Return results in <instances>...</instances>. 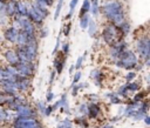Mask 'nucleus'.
<instances>
[{"label": "nucleus", "instance_id": "1", "mask_svg": "<svg viewBox=\"0 0 150 128\" xmlns=\"http://www.w3.org/2000/svg\"><path fill=\"white\" fill-rule=\"evenodd\" d=\"M102 14L107 18V20L118 27L121 23L125 21V15L123 12V5L118 0H109L107 1L102 8H101Z\"/></svg>", "mask_w": 150, "mask_h": 128}, {"label": "nucleus", "instance_id": "2", "mask_svg": "<svg viewBox=\"0 0 150 128\" xmlns=\"http://www.w3.org/2000/svg\"><path fill=\"white\" fill-rule=\"evenodd\" d=\"M102 38H103V41L109 47H112L120 40H123V35L120 32V29L115 25H112L110 22L108 25H105V27L103 28V31H102Z\"/></svg>", "mask_w": 150, "mask_h": 128}, {"label": "nucleus", "instance_id": "3", "mask_svg": "<svg viewBox=\"0 0 150 128\" xmlns=\"http://www.w3.org/2000/svg\"><path fill=\"white\" fill-rule=\"evenodd\" d=\"M115 62H116V65H117L118 67H121V68H123V69L130 70V69H132V68H135V67L137 66L138 59H137L136 54H135L132 50H130V49L127 48L125 50H123V52L120 54V56L117 58V60H116Z\"/></svg>", "mask_w": 150, "mask_h": 128}, {"label": "nucleus", "instance_id": "4", "mask_svg": "<svg viewBox=\"0 0 150 128\" xmlns=\"http://www.w3.org/2000/svg\"><path fill=\"white\" fill-rule=\"evenodd\" d=\"M136 48H137V52L139 54V56L144 60V62L149 63V58H150V40H149V36H142L137 40V43H136Z\"/></svg>", "mask_w": 150, "mask_h": 128}, {"label": "nucleus", "instance_id": "5", "mask_svg": "<svg viewBox=\"0 0 150 128\" xmlns=\"http://www.w3.org/2000/svg\"><path fill=\"white\" fill-rule=\"evenodd\" d=\"M13 67L15 69L16 75H21V76H25V78L32 76L34 74V70H35L34 62H21V61H19Z\"/></svg>", "mask_w": 150, "mask_h": 128}, {"label": "nucleus", "instance_id": "6", "mask_svg": "<svg viewBox=\"0 0 150 128\" xmlns=\"http://www.w3.org/2000/svg\"><path fill=\"white\" fill-rule=\"evenodd\" d=\"M38 126L36 120L32 117H16L14 121V128H36Z\"/></svg>", "mask_w": 150, "mask_h": 128}, {"label": "nucleus", "instance_id": "7", "mask_svg": "<svg viewBox=\"0 0 150 128\" xmlns=\"http://www.w3.org/2000/svg\"><path fill=\"white\" fill-rule=\"evenodd\" d=\"M15 112L18 114V117H32V119H34V116H35L34 109L32 107H29L28 105H26V103H22V105L18 106Z\"/></svg>", "mask_w": 150, "mask_h": 128}, {"label": "nucleus", "instance_id": "8", "mask_svg": "<svg viewBox=\"0 0 150 128\" xmlns=\"http://www.w3.org/2000/svg\"><path fill=\"white\" fill-rule=\"evenodd\" d=\"M13 81L15 82V87L16 90H27L30 86V81L28 78L21 76V75H14L13 76Z\"/></svg>", "mask_w": 150, "mask_h": 128}, {"label": "nucleus", "instance_id": "9", "mask_svg": "<svg viewBox=\"0 0 150 128\" xmlns=\"http://www.w3.org/2000/svg\"><path fill=\"white\" fill-rule=\"evenodd\" d=\"M27 19H28L29 21H32L33 23H36V25H42V22H43V20H45V18H43L33 6L28 7Z\"/></svg>", "mask_w": 150, "mask_h": 128}, {"label": "nucleus", "instance_id": "10", "mask_svg": "<svg viewBox=\"0 0 150 128\" xmlns=\"http://www.w3.org/2000/svg\"><path fill=\"white\" fill-rule=\"evenodd\" d=\"M0 86L2 88L4 92L9 93V94H16V87H15V82L13 81V79H8V80H0Z\"/></svg>", "mask_w": 150, "mask_h": 128}, {"label": "nucleus", "instance_id": "11", "mask_svg": "<svg viewBox=\"0 0 150 128\" xmlns=\"http://www.w3.org/2000/svg\"><path fill=\"white\" fill-rule=\"evenodd\" d=\"M15 53L18 55L19 61H21V62H33L34 61V59L28 54V52L25 49L23 46H18V48L15 49Z\"/></svg>", "mask_w": 150, "mask_h": 128}, {"label": "nucleus", "instance_id": "12", "mask_svg": "<svg viewBox=\"0 0 150 128\" xmlns=\"http://www.w3.org/2000/svg\"><path fill=\"white\" fill-rule=\"evenodd\" d=\"M66 55L62 54V52L60 54H56V58L54 59V68H55V72L57 74H61L62 69H63V66H64V62H66Z\"/></svg>", "mask_w": 150, "mask_h": 128}, {"label": "nucleus", "instance_id": "13", "mask_svg": "<svg viewBox=\"0 0 150 128\" xmlns=\"http://www.w3.org/2000/svg\"><path fill=\"white\" fill-rule=\"evenodd\" d=\"M35 38V35H33V36H30V35H28V34H26L23 31H21V29H18V36H16V43H18V46H25L28 41H30L32 39H34Z\"/></svg>", "mask_w": 150, "mask_h": 128}, {"label": "nucleus", "instance_id": "14", "mask_svg": "<svg viewBox=\"0 0 150 128\" xmlns=\"http://www.w3.org/2000/svg\"><path fill=\"white\" fill-rule=\"evenodd\" d=\"M16 0H8L5 4V13L7 16H14L16 15Z\"/></svg>", "mask_w": 150, "mask_h": 128}, {"label": "nucleus", "instance_id": "15", "mask_svg": "<svg viewBox=\"0 0 150 128\" xmlns=\"http://www.w3.org/2000/svg\"><path fill=\"white\" fill-rule=\"evenodd\" d=\"M6 61L9 63V66H15L18 62H19V59H18V55L15 53L14 49H7L4 54Z\"/></svg>", "mask_w": 150, "mask_h": 128}, {"label": "nucleus", "instance_id": "16", "mask_svg": "<svg viewBox=\"0 0 150 128\" xmlns=\"http://www.w3.org/2000/svg\"><path fill=\"white\" fill-rule=\"evenodd\" d=\"M4 36H5V39H6L7 41H9V42H13V43H14V42L16 41L18 29H16V28H14L13 26H12V27H8V28L5 31Z\"/></svg>", "mask_w": 150, "mask_h": 128}, {"label": "nucleus", "instance_id": "17", "mask_svg": "<svg viewBox=\"0 0 150 128\" xmlns=\"http://www.w3.org/2000/svg\"><path fill=\"white\" fill-rule=\"evenodd\" d=\"M100 112H101V108H100V106L96 102H91V103L88 105V112H87V114H88V116L90 119L97 117V115L100 114Z\"/></svg>", "mask_w": 150, "mask_h": 128}, {"label": "nucleus", "instance_id": "18", "mask_svg": "<svg viewBox=\"0 0 150 128\" xmlns=\"http://www.w3.org/2000/svg\"><path fill=\"white\" fill-rule=\"evenodd\" d=\"M28 13V6L23 1H18L16 2V15L21 18H27Z\"/></svg>", "mask_w": 150, "mask_h": 128}, {"label": "nucleus", "instance_id": "19", "mask_svg": "<svg viewBox=\"0 0 150 128\" xmlns=\"http://www.w3.org/2000/svg\"><path fill=\"white\" fill-rule=\"evenodd\" d=\"M90 78L95 81V85L101 87L102 86V80H103V73L100 69H94L90 73Z\"/></svg>", "mask_w": 150, "mask_h": 128}, {"label": "nucleus", "instance_id": "20", "mask_svg": "<svg viewBox=\"0 0 150 128\" xmlns=\"http://www.w3.org/2000/svg\"><path fill=\"white\" fill-rule=\"evenodd\" d=\"M15 95L16 94H9V93H6V92H0V105H4V103H12L15 99Z\"/></svg>", "mask_w": 150, "mask_h": 128}, {"label": "nucleus", "instance_id": "21", "mask_svg": "<svg viewBox=\"0 0 150 128\" xmlns=\"http://www.w3.org/2000/svg\"><path fill=\"white\" fill-rule=\"evenodd\" d=\"M13 73L9 70V67H0V80L13 79Z\"/></svg>", "mask_w": 150, "mask_h": 128}, {"label": "nucleus", "instance_id": "22", "mask_svg": "<svg viewBox=\"0 0 150 128\" xmlns=\"http://www.w3.org/2000/svg\"><path fill=\"white\" fill-rule=\"evenodd\" d=\"M89 11L91 12V14H93L94 16H96V15L98 14V12H100L98 0H91V1H90V9H89Z\"/></svg>", "mask_w": 150, "mask_h": 128}, {"label": "nucleus", "instance_id": "23", "mask_svg": "<svg viewBox=\"0 0 150 128\" xmlns=\"http://www.w3.org/2000/svg\"><path fill=\"white\" fill-rule=\"evenodd\" d=\"M88 34L90 36L94 38V35L96 34V31H97V26H96V22L93 21V20H89V23H88Z\"/></svg>", "mask_w": 150, "mask_h": 128}, {"label": "nucleus", "instance_id": "24", "mask_svg": "<svg viewBox=\"0 0 150 128\" xmlns=\"http://www.w3.org/2000/svg\"><path fill=\"white\" fill-rule=\"evenodd\" d=\"M89 9H90V0H84L83 4H82V7L80 9V16H82L84 14H88Z\"/></svg>", "mask_w": 150, "mask_h": 128}, {"label": "nucleus", "instance_id": "25", "mask_svg": "<svg viewBox=\"0 0 150 128\" xmlns=\"http://www.w3.org/2000/svg\"><path fill=\"white\" fill-rule=\"evenodd\" d=\"M125 85H127L128 92H137V90L141 89L139 82H134V81H131V82H128V83H125Z\"/></svg>", "mask_w": 150, "mask_h": 128}, {"label": "nucleus", "instance_id": "26", "mask_svg": "<svg viewBox=\"0 0 150 128\" xmlns=\"http://www.w3.org/2000/svg\"><path fill=\"white\" fill-rule=\"evenodd\" d=\"M89 15L88 14H84L82 16H80V27L82 29H86L88 27V23H89Z\"/></svg>", "mask_w": 150, "mask_h": 128}, {"label": "nucleus", "instance_id": "27", "mask_svg": "<svg viewBox=\"0 0 150 128\" xmlns=\"http://www.w3.org/2000/svg\"><path fill=\"white\" fill-rule=\"evenodd\" d=\"M62 6H63V0H59L57 1V5H56V8H55V12H54V20H57V18L60 16Z\"/></svg>", "mask_w": 150, "mask_h": 128}, {"label": "nucleus", "instance_id": "28", "mask_svg": "<svg viewBox=\"0 0 150 128\" xmlns=\"http://www.w3.org/2000/svg\"><path fill=\"white\" fill-rule=\"evenodd\" d=\"M107 96L110 99V102L111 103H115V105H118V103H121V99H120V96L117 95V94H111V93H109V94H107Z\"/></svg>", "mask_w": 150, "mask_h": 128}, {"label": "nucleus", "instance_id": "29", "mask_svg": "<svg viewBox=\"0 0 150 128\" xmlns=\"http://www.w3.org/2000/svg\"><path fill=\"white\" fill-rule=\"evenodd\" d=\"M77 2H79V0H71V1H70V4H69V13L67 14L66 19H70V16H71V14H73V12H74V8L76 7Z\"/></svg>", "mask_w": 150, "mask_h": 128}, {"label": "nucleus", "instance_id": "30", "mask_svg": "<svg viewBox=\"0 0 150 128\" xmlns=\"http://www.w3.org/2000/svg\"><path fill=\"white\" fill-rule=\"evenodd\" d=\"M56 128H73V123L70 122V120L64 119L61 123H59V124H57V127H56Z\"/></svg>", "mask_w": 150, "mask_h": 128}, {"label": "nucleus", "instance_id": "31", "mask_svg": "<svg viewBox=\"0 0 150 128\" xmlns=\"http://www.w3.org/2000/svg\"><path fill=\"white\" fill-rule=\"evenodd\" d=\"M144 96H146V92H141V93H138V94H136V95L134 96L132 102H141Z\"/></svg>", "mask_w": 150, "mask_h": 128}, {"label": "nucleus", "instance_id": "32", "mask_svg": "<svg viewBox=\"0 0 150 128\" xmlns=\"http://www.w3.org/2000/svg\"><path fill=\"white\" fill-rule=\"evenodd\" d=\"M82 87H87V85H80V83H76V85L71 86V94H73L74 96H75V95H77L79 89H80V88H82Z\"/></svg>", "mask_w": 150, "mask_h": 128}, {"label": "nucleus", "instance_id": "33", "mask_svg": "<svg viewBox=\"0 0 150 128\" xmlns=\"http://www.w3.org/2000/svg\"><path fill=\"white\" fill-rule=\"evenodd\" d=\"M136 72H134V70H131V72H129L127 75H125V80H127V82H131L135 78H136Z\"/></svg>", "mask_w": 150, "mask_h": 128}, {"label": "nucleus", "instance_id": "34", "mask_svg": "<svg viewBox=\"0 0 150 128\" xmlns=\"http://www.w3.org/2000/svg\"><path fill=\"white\" fill-rule=\"evenodd\" d=\"M81 74H82L81 72H76V73H75L74 78H73V83H71V86L79 83V81H80V79H81Z\"/></svg>", "mask_w": 150, "mask_h": 128}, {"label": "nucleus", "instance_id": "35", "mask_svg": "<svg viewBox=\"0 0 150 128\" xmlns=\"http://www.w3.org/2000/svg\"><path fill=\"white\" fill-rule=\"evenodd\" d=\"M7 117H8L7 112L0 107V121H6V120H7Z\"/></svg>", "mask_w": 150, "mask_h": 128}, {"label": "nucleus", "instance_id": "36", "mask_svg": "<svg viewBox=\"0 0 150 128\" xmlns=\"http://www.w3.org/2000/svg\"><path fill=\"white\" fill-rule=\"evenodd\" d=\"M83 56H80V58H77V60H76V63L74 65V68L75 69H80L81 67H82V62H83Z\"/></svg>", "mask_w": 150, "mask_h": 128}, {"label": "nucleus", "instance_id": "37", "mask_svg": "<svg viewBox=\"0 0 150 128\" xmlns=\"http://www.w3.org/2000/svg\"><path fill=\"white\" fill-rule=\"evenodd\" d=\"M35 2H39V4H42V5L47 6V7H49V6L53 5L54 0H35Z\"/></svg>", "mask_w": 150, "mask_h": 128}, {"label": "nucleus", "instance_id": "38", "mask_svg": "<svg viewBox=\"0 0 150 128\" xmlns=\"http://www.w3.org/2000/svg\"><path fill=\"white\" fill-rule=\"evenodd\" d=\"M75 122H76L77 124L82 126V127H87V126H88V123L86 122L84 117H79V119H75Z\"/></svg>", "mask_w": 150, "mask_h": 128}, {"label": "nucleus", "instance_id": "39", "mask_svg": "<svg viewBox=\"0 0 150 128\" xmlns=\"http://www.w3.org/2000/svg\"><path fill=\"white\" fill-rule=\"evenodd\" d=\"M64 28H63V35L64 36H68L69 35V32H70V27H71V23L70 22H68L66 26H63Z\"/></svg>", "mask_w": 150, "mask_h": 128}, {"label": "nucleus", "instance_id": "40", "mask_svg": "<svg viewBox=\"0 0 150 128\" xmlns=\"http://www.w3.org/2000/svg\"><path fill=\"white\" fill-rule=\"evenodd\" d=\"M68 52H69V43H68V42L62 43V54H64V55L67 56Z\"/></svg>", "mask_w": 150, "mask_h": 128}, {"label": "nucleus", "instance_id": "41", "mask_svg": "<svg viewBox=\"0 0 150 128\" xmlns=\"http://www.w3.org/2000/svg\"><path fill=\"white\" fill-rule=\"evenodd\" d=\"M79 112H80L81 114H87V112H88V105L82 103V105L80 106V108H79Z\"/></svg>", "mask_w": 150, "mask_h": 128}, {"label": "nucleus", "instance_id": "42", "mask_svg": "<svg viewBox=\"0 0 150 128\" xmlns=\"http://www.w3.org/2000/svg\"><path fill=\"white\" fill-rule=\"evenodd\" d=\"M36 106H38V109H39L41 113H43V112H45V108H46L47 105H46L45 102H42V101H39V102L36 103Z\"/></svg>", "mask_w": 150, "mask_h": 128}, {"label": "nucleus", "instance_id": "43", "mask_svg": "<svg viewBox=\"0 0 150 128\" xmlns=\"http://www.w3.org/2000/svg\"><path fill=\"white\" fill-rule=\"evenodd\" d=\"M52 112H53V107H52V106H46L43 114H45L46 116H49V115L52 114Z\"/></svg>", "mask_w": 150, "mask_h": 128}, {"label": "nucleus", "instance_id": "44", "mask_svg": "<svg viewBox=\"0 0 150 128\" xmlns=\"http://www.w3.org/2000/svg\"><path fill=\"white\" fill-rule=\"evenodd\" d=\"M53 97H54V94H53L50 90H48V92H47V95H46V100H47V102H50V101L53 100Z\"/></svg>", "mask_w": 150, "mask_h": 128}, {"label": "nucleus", "instance_id": "45", "mask_svg": "<svg viewBox=\"0 0 150 128\" xmlns=\"http://www.w3.org/2000/svg\"><path fill=\"white\" fill-rule=\"evenodd\" d=\"M59 47H60V36H57V39H56V43H55V47L53 49V54L56 53V50L59 49Z\"/></svg>", "mask_w": 150, "mask_h": 128}, {"label": "nucleus", "instance_id": "46", "mask_svg": "<svg viewBox=\"0 0 150 128\" xmlns=\"http://www.w3.org/2000/svg\"><path fill=\"white\" fill-rule=\"evenodd\" d=\"M54 76H55V70H53L50 73V79H49V85L52 86L53 85V81H54Z\"/></svg>", "mask_w": 150, "mask_h": 128}, {"label": "nucleus", "instance_id": "47", "mask_svg": "<svg viewBox=\"0 0 150 128\" xmlns=\"http://www.w3.org/2000/svg\"><path fill=\"white\" fill-rule=\"evenodd\" d=\"M52 107H53V110H54V109L60 108V107H61V102H60V100H59V101H56V102H55V103H54Z\"/></svg>", "mask_w": 150, "mask_h": 128}, {"label": "nucleus", "instance_id": "48", "mask_svg": "<svg viewBox=\"0 0 150 128\" xmlns=\"http://www.w3.org/2000/svg\"><path fill=\"white\" fill-rule=\"evenodd\" d=\"M1 12H5V2L4 1H0V13Z\"/></svg>", "mask_w": 150, "mask_h": 128}, {"label": "nucleus", "instance_id": "49", "mask_svg": "<svg viewBox=\"0 0 150 128\" xmlns=\"http://www.w3.org/2000/svg\"><path fill=\"white\" fill-rule=\"evenodd\" d=\"M144 122H145V124H148V126L150 124V117H149L148 115L144 116Z\"/></svg>", "mask_w": 150, "mask_h": 128}, {"label": "nucleus", "instance_id": "50", "mask_svg": "<svg viewBox=\"0 0 150 128\" xmlns=\"http://www.w3.org/2000/svg\"><path fill=\"white\" fill-rule=\"evenodd\" d=\"M47 33H48V32H47L46 29H42V32H41V38H45V36L47 35Z\"/></svg>", "mask_w": 150, "mask_h": 128}, {"label": "nucleus", "instance_id": "51", "mask_svg": "<svg viewBox=\"0 0 150 128\" xmlns=\"http://www.w3.org/2000/svg\"><path fill=\"white\" fill-rule=\"evenodd\" d=\"M74 69H75V68H74V65H71V66H70V68H69V74H73Z\"/></svg>", "mask_w": 150, "mask_h": 128}, {"label": "nucleus", "instance_id": "52", "mask_svg": "<svg viewBox=\"0 0 150 128\" xmlns=\"http://www.w3.org/2000/svg\"><path fill=\"white\" fill-rule=\"evenodd\" d=\"M102 128H114V126H111V124H105V126H103Z\"/></svg>", "mask_w": 150, "mask_h": 128}, {"label": "nucleus", "instance_id": "53", "mask_svg": "<svg viewBox=\"0 0 150 128\" xmlns=\"http://www.w3.org/2000/svg\"><path fill=\"white\" fill-rule=\"evenodd\" d=\"M0 1H4L5 2V1H8V0H0Z\"/></svg>", "mask_w": 150, "mask_h": 128}, {"label": "nucleus", "instance_id": "54", "mask_svg": "<svg viewBox=\"0 0 150 128\" xmlns=\"http://www.w3.org/2000/svg\"><path fill=\"white\" fill-rule=\"evenodd\" d=\"M36 128H41V127H39V126H38V127H36Z\"/></svg>", "mask_w": 150, "mask_h": 128}]
</instances>
